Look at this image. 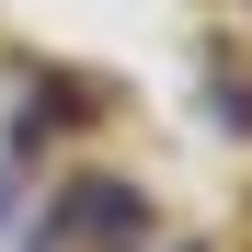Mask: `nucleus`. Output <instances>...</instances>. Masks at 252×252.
<instances>
[{"label": "nucleus", "instance_id": "1", "mask_svg": "<svg viewBox=\"0 0 252 252\" xmlns=\"http://www.w3.org/2000/svg\"><path fill=\"white\" fill-rule=\"evenodd\" d=\"M46 241L138 252V241H149V195H126V184H69V195H58V218H46Z\"/></svg>", "mask_w": 252, "mask_h": 252}]
</instances>
